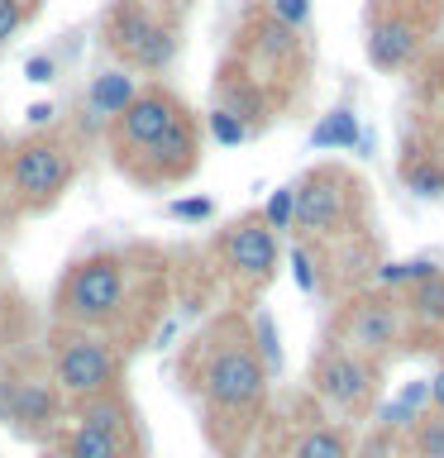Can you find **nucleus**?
Wrapping results in <instances>:
<instances>
[{
  "mask_svg": "<svg viewBox=\"0 0 444 458\" xmlns=\"http://www.w3.org/2000/svg\"><path fill=\"white\" fill-rule=\"evenodd\" d=\"M10 182H14V196H20L24 206H48V200H57L63 186L72 182V157H67L63 143L29 139L10 157Z\"/></svg>",
  "mask_w": 444,
  "mask_h": 458,
  "instance_id": "4",
  "label": "nucleus"
},
{
  "mask_svg": "<svg viewBox=\"0 0 444 458\" xmlns=\"http://www.w3.org/2000/svg\"><path fill=\"white\" fill-rule=\"evenodd\" d=\"M63 458H124V439H120V435H106V429L77 425V429L67 435Z\"/></svg>",
  "mask_w": 444,
  "mask_h": 458,
  "instance_id": "16",
  "label": "nucleus"
},
{
  "mask_svg": "<svg viewBox=\"0 0 444 458\" xmlns=\"http://www.w3.org/2000/svg\"><path fill=\"white\" fill-rule=\"evenodd\" d=\"M306 14H311V0H272V20L286 29L306 24Z\"/></svg>",
  "mask_w": 444,
  "mask_h": 458,
  "instance_id": "28",
  "label": "nucleus"
},
{
  "mask_svg": "<svg viewBox=\"0 0 444 458\" xmlns=\"http://www.w3.org/2000/svg\"><path fill=\"white\" fill-rule=\"evenodd\" d=\"M124 286H129L124 258H115V253L81 258V263L67 272L63 292H57V310H63L67 325L96 329V325H106V320H115V315H120Z\"/></svg>",
  "mask_w": 444,
  "mask_h": 458,
  "instance_id": "2",
  "label": "nucleus"
},
{
  "mask_svg": "<svg viewBox=\"0 0 444 458\" xmlns=\"http://www.w3.org/2000/svg\"><path fill=\"white\" fill-rule=\"evenodd\" d=\"M411 310L421 315L425 325H444V272H435V277H425V282H415Z\"/></svg>",
  "mask_w": 444,
  "mask_h": 458,
  "instance_id": "18",
  "label": "nucleus"
},
{
  "mask_svg": "<svg viewBox=\"0 0 444 458\" xmlns=\"http://www.w3.org/2000/svg\"><path fill=\"white\" fill-rule=\"evenodd\" d=\"M20 24H24V5L20 0H0V43H10Z\"/></svg>",
  "mask_w": 444,
  "mask_h": 458,
  "instance_id": "31",
  "label": "nucleus"
},
{
  "mask_svg": "<svg viewBox=\"0 0 444 458\" xmlns=\"http://www.w3.org/2000/svg\"><path fill=\"white\" fill-rule=\"evenodd\" d=\"M53 100H38V106H29V124H34V129H43V124H53Z\"/></svg>",
  "mask_w": 444,
  "mask_h": 458,
  "instance_id": "34",
  "label": "nucleus"
},
{
  "mask_svg": "<svg viewBox=\"0 0 444 458\" xmlns=\"http://www.w3.org/2000/svg\"><path fill=\"white\" fill-rule=\"evenodd\" d=\"M5 401H10V377H0V425H5Z\"/></svg>",
  "mask_w": 444,
  "mask_h": 458,
  "instance_id": "36",
  "label": "nucleus"
},
{
  "mask_svg": "<svg viewBox=\"0 0 444 458\" xmlns=\"http://www.w3.org/2000/svg\"><path fill=\"white\" fill-rule=\"evenodd\" d=\"M292 458H349V444H344L335 429H306V435L296 439V449H292Z\"/></svg>",
  "mask_w": 444,
  "mask_h": 458,
  "instance_id": "19",
  "label": "nucleus"
},
{
  "mask_svg": "<svg viewBox=\"0 0 444 458\" xmlns=\"http://www.w3.org/2000/svg\"><path fill=\"white\" fill-rule=\"evenodd\" d=\"M268 392V368L243 335H220L201 363V396L220 415H253Z\"/></svg>",
  "mask_w": 444,
  "mask_h": 458,
  "instance_id": "1",
  "label": "nucleus"
},
{
  "mask_svg": "<svg viewBox=\"0 0 444 458\" xmlns=\"http://www.w3.org/2000/svg\"><path fill=\"white\" fill-rule=\"evenodd\" d=\"M415 449L421 458H444V415H421V425H415Z\"/></svg>",
  "mask_w": 444,
  "mask_h": 458,
  "instance_id": "24",
  "label": "nucleus"
},
{
  "mask_svg": "<svg viewBox=\"0 0 444 458\" xmlns=\"http://www.w3.org/2000/svg\"><path fill=\"white\" fill-rule=\"evenodd\" d=\"M134 96H139V86L129 72H100L91 81V91H86V106H91V114H100V120H120Z\"/></svg>",
  "mask_w": 444,
  "mask_h": 458,
  "instance_id": "13",
  "label": "nucleus"
},
{
  "mask_svg": "<svg viewBox=\"0 0 444 458\" xmlns=\"http://www.w3.org/2000/svg\"><path fill=\"white\" fill-rule=\"evenodd\" d=\"M401 339V310L392 301H358V306L344 315V344L349 353L368 358V353H387Z\"/></svg>",
  "mask_w": 444,
  "mask_h": 458,
  "instance_id": "10",
  "label": "nucleus"
},
{
  "mask_svg": "<svg viewBox=\"0 0 444 458\" xmlns=\"http://www.w3.org/2000/svg\"><path fill=\"white\" fill-rule=\"evenodd\" d=\"M411 420H421V415H415L411 406H401V401H387V406L378 411V425L382 429H406Z\"/></svg>",
  "mask_w": 444,
  "mask_h": 458,
  "instance_id": "29",
  "label": "nucleus"
},
{
  "mask_svg": "<svg viewBox=\"0 0 444 458\" xmlns=\"http://www.w3.org/2000/svg\"><path fill=\"white\" fill-rule=\"evenodd\" d=\"M425 382H430V401H435V411L444 415V368L435 372V377H425Z\"/></svg>",
  "mask_w": 444,
  "mask_h": 458,
  "instance_id": "35",
  "label": "nucleus"
},
{
  "mask_svg": "<svg viewBox=\"0 0 444 458\" xmlns=\"http://www.w3.org/2000/svg\"><path fill=\"white\" fill-rule=\"evenodd\" d=\"M415 48H421V29H415L411 20H401V14L378 20L368 29V57H372V67H382V72L406 67L415 57Z\"/></svg>",
  "mask_w": 444,
  "mask_h": 458,
  "instance_id": "12",
  "label": "nucleus"
},
{
  "mask_svg": "<svg viewBox=\"0 0 444 458\" xmlns=\"http://www.w3.org/2000/svg\"><path fill=\"white\" fill-rule=\"evenodd\" d=\"M206 124H210V139H215V143H225V148H239V143L249 139V124H243L229 106H215Z\"/></svg>",
  "mask_w": 444,
  "mask_h": 458,
  "instance_id": "21",
  "label": "nucleus"
},
{
  "mask_svg": "<svg viewBox=\"0 0 444 458\" xmlns=\"http://www.w3.org/2000/svg\"><path fill=\"white\" fill-rule=\"evenodd\" d=\"M292 210H296V196H292V186H278V191L268 196V206H263V220L268 229H292Z\"/></svg>",
  "mask_w": 444,
  "mask_h": 458,
  "instance_id": "23",
  "label": "nucleus"
},
{
  "mask_svg": "<svg viewBox=\"0 0 444 458\" xmlns=\"http://www.w3.org/2000/svg\"><path fill=\"white\" fill-rule=\"evenodd\" d=\"M354 143H358V120L349 110H329L311 129V148H354Z\"/></svg>",
  "mask_w": 444,
  "mask_h": 458,
  "instance_id": "17",
  "label": "nucleus"
},
{
  "mask_svg": "<svg viewBox=\"0 0 444 458\" xmlns=\"http://www.w3.org/2000/svg\"><path fill=\"white\" fill-rule=\"evenodd\" d=\"M77 425L86 429H106V435H120L124 439V429H129V411H124V401L120 396H86L81 401V411H77Z\"/></svg>",
  "mask_w": 444,
  "mask_h": 458,
  "instance_id": "15",
  "label": "nucleus"
},
{
  "mask_svg": "<svg viewBox=\"0 0 444 458\" xmlns=\"http://www.w3.org/2000/svg\"><path fill=\"white\" fill-rule=\"evenodd\" d=\"M53 77H57V63H53V57L34 53V57L24 63V81H34V86H48Z\"/></svg>",
  "mask_w": 444,
  "mask_h": 458,
  "instance_id": "30",
  "label": "nucleus"
},
{
  "mask_svg": "<svg viewBox=\"0 0 444 458\" xmlns=\"http://www.w3.org/2000/svg\"><path fill=\"white\" fill-rule=\"evenodd\" d=\"M406 186H411L415 196H425V200L444 196V163H430V157L411 163V167H406Z\"/></svg>",
  "mask_w": 444,
  "mask_h": 458,
  "instance_id": "20",
  "label": "nucleus"
},
{
  "mask_svg": "<svg viewBox=\"0 0 444 458\" xmlns=\"http://www.w3.org/2000/svg\"><path fill=\"white\" fill-rule=\"evenodd\" d=\"M292 196H296L292 225H301V229L329 234V229H339L344 215H349V182H344L339 172H315V177H306L301 186H292Z\"/></svg>",
  "mask_w": 444,
  "mask_h": 458,
  "instance_id": "8",
  "label": "nucleus"
},
{
  "mask_svg": "<svg viewBox=\"0 0 444 458\" xmlns=\"http://www.w3.org/2000/svg\"><path fill=\"white\" fill-rule=\"evenodd\" d=\"M311 382H315V392L339 411H363L372 401V363L349 353V349L320 353V363L311 368Z\"/></svg>",
  "mask_w": 444,
  "mask_h": 458,
  "instance_id": "6",
  "label": "nucleus"
},
{
  "mask_svg": "<svg viewBox=\"0 0 444 458\" xmlns=\"http://www.w3.org/2000/svg\"><path fill=\"white\" fill-rule=\"evenodd\" d=\"M115 382V353L100 344L96 335H67L63 349H57V363H53V386L67 396H106Z\"/></svg>",
  "mask_w": 444,
  "mask_h": 458,
  "instance_id": "5",
  "label": "nucleus"
},
{
  "mask_svg": "<svg viewBox=\"0 0 444 458\" xmlns=\"http://www.w3.org/2000/svg\"><path fill=\"white\" fill-rule=\"evenodd\" d=\"M57 420V386L43 377H10V401H5V425L38 435Z\"/></svg>",
  "mask_w": 444,
  "mask_h": 458,
  "instance_id": "11",
  "label": "nucleus"
},
{
  "mask_svg": "<svg viewBox=\"0 0 444 458\" xmlns=\"http://www.w3.org/2000/svg\"><path fill=\"white\" fill-rule=\"evenodd\" d=\"M220 253H225V263L249 282H268L272 272H278V234H272L258 215L229 225V234L220 239Z\"/></svg>",
  "mask_w": 444,
  "mask_h": 458,
  "instance_id": "9",
  "label": "nucleus"
},
{
  "mask_svg": "<svg viewBox=\"0 0 444 458\" xmlns=\"http://www.w3.org/2000/svg\"><path fill=\"white\" fill-rule=\"evenodd\" d=\"M397 401H401V406H411L415 415H421V401H430V382H411V386H406V392H401Z\"/></svg>",
  "mask_w": 444,
  "mask_h": 458,
  "instance_id": "33",
  "label": "nucleus"
},
{
  "mask_svg": "<svg viewBox=\"0 0 444 458\" xmlns=\"http://www.w3.org/2000/svg\"><path fill=\"white\" fill-rule=\"evenodd\" d=\"M253 353L263 358V368H282V344H278V335H272L268 315H258V344H253Z\"/></svg>",
  "mask_w": 444,
  "mask_h": 458,
  "instance_id": "25",
  "label": "nucleus"
},
{
  "mask_svg": "<svg viewBox=\"0 0 444 458\" xmlns=\"http://www.w3.org/2000/svg\"><path fill=\"white\" fill-rule=\"evenodd\" d=\"M435 263H430V258H415V263H387L382 272H378V282L382 286H415V282H425V277H435Z\"/></svg>",
  "mask_w": 444,
  "mask_h": 458,
  "instance_id": "22",
  "label": "nucleus"
},
{
  "mask_svg": "<svg viewBox=\"0 0 444 458\" xmlns=\"http://www.w3.org/2000/svg\"><path fill=\"white\" fill-rule=\"evenodd\" d=\"M106 43L129 67H143V72H163L177 57V34L167 24H158L139 0H120L106 14Z\"/></svg>",
  "mask_w": 444,
  "mask_h": 458,
  "instance_id": "3",
  "label": "nucleus"
},
{
  "mask_svg": "<svg viewBox=\"0 0 444 458\" xmlns=\"http://www.w3.org/2000/svg\"><path fill=\"white\" fill-rule=\"evenodd\" d=\"M182 120H186V110H182L167 91H139V96L124 106L120 120H115V139H120V148L149 153L153 143L163 139L172 124H182Z\"/></svg>",
  "mask_w": 444,
  "mask_h": 458,
  "instance_id": "7",
  "label": "nucleus"
},
{
  "mask_svg": "<svg viewBox=\"0 0 444 458\" xmlns=\"http://www.w3.org/2000/svg\"><path fill=\"white\" fill-rule=\"evenodd\" d=\"M263 48L268 53H278V57H286V53H296V29H286V24H278V20H268L263 29Z\"/></svg>",
  "mask_w": 444,
  "mask_h": 458,
  "instance_id": "26",
  "label": "nucleus"
},
{
  "mask_svg": "<svg viewBox=\"0 0 444 458\" xmlns=\"http://www.w3.org/2000/svg\"><path fill=\"white\" fill-rule=\"evenodd\" d=\"M210 210H215L210 196H186V200H172V206H167L172 220H206Z\"/></svg>",
  "mask_w": 444,
  "mask_h": 458,
  "instance_id": "27",
  "label": "nucleus"
},
{
  "mask_svg": "<svg viewBox=\"0 0 444 458\" xmlns=\"http://www.w3.org/2000/svg\"><path fill=\"white\" fill-rule=\"evenodd\" d=\"M149 157H153L163 172H186V167L196 163V134H192V124H186V120L172 124L167 134L149 148Z\"/></svg>",
  "mask_w": 444,
  "mask_h": 458,
  "instance_id": "14",
  "label": "nucleus"
},
{
  "mask_svg": "<svg viewBox=\"0 0 444 458\" xmlns=\"http://www.w3.org/2000/svg\"><path fill=\"white\" fill-rule=\"evenodd\" d=\"M292 267H296V286H301V292H315V267H311L306 249H292Z\"/></svg>",
  "mask_w": 444,
  "mask_h": 458,
  "instance_id": "32",
  "label": "nucleus"
}]
</instances>
